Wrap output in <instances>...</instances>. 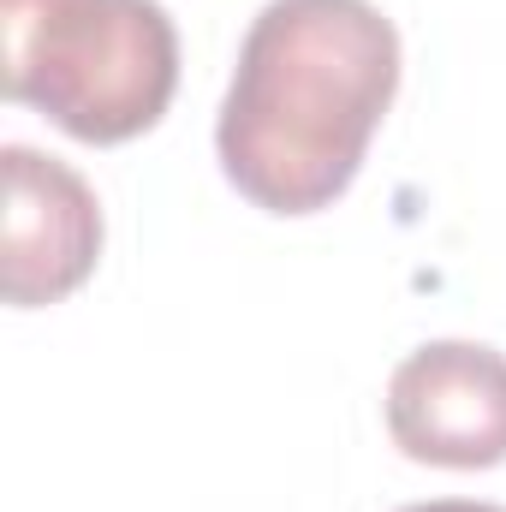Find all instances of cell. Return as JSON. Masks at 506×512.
<instances>
[{"label": "cell", "instance_id": "5b68a950", "mask_svg": "<svg viewBox=\"0 0 506 512\" xmlns=\"http://www.w3.org/2000/svg\"><path fill=\"white\" fill-rule=\"evenodd\" d=\"M405 512H506V507H489V501H423V507H405Z\"/></svg>", "mask_w": 506, "mask_h": 512}, {"label": "cell", "instance_id": "6da1fadb", "mask_svg": "<svg viewBox=\"0 0 506 512\" xmlns=\"http://www.w3.org/2000/svg\"><path fill=\"white\" fill-rule=\"evenodd\" d=\"M399 90V30L376 0H268L215 120L221 173L268 215H316L358 179Z\"/></svg>", "mask_w": 506, "mask_h": 512}, {"label": "cell", "instance_id": "3957f363", "mask_svg": "<svg viewBox=\"0 0 506 512\" xmlns=\"http://www.w3.org/2000/svg\"><path fill=\"white\" fill-rule=\"evenodd\" d=\"M387 435L417 465H506V352L483 340L417 346L387 382Z\"/></svg>", "mask_w": 506, "mask_h": 512}, {"label": "cell", "instance_id": "277c9868", "mask_svg": "<svg viewBox=\"0 0 506 512\" xmlns=\"http://www.w3.org/2000/svg\"><path fill=\"white\" fill-rule=\"evenodd\" d=\"M6 173V262L0 286L12 310H42L78 292L102 256V203L84 173L30 143L0 149Z\"/></svg>", "mask_w": 506, "mask_h": 512}, {"label": "cell", "instance_id": "7a4b0ae2", "mask_svg": "<svg viewBox=\"0 0 506 512\" xmlns=\"http://www.w3.org/2000/svg\"><path fill=\"white\" fill-rule=\"evenodd\" d=\"M0 60L6 96L78 143L143 137L179 90L161 0H0Z\"/></svg>", "mask_w": 506, "mask_h": 512}]
</instances>
